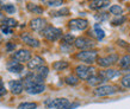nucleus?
Returning a JSON list of instances; mask_svg holds the SVG:
<instances>
[{"instance_id": "17", "label": "nucleus", "mask_w": 130, "mask_h": 109, "mask_svg": "<svg viewBox=\"0 0 130 109\" xmlns=\"http://www.w3.org/2000/svg\"><path fill=\"white\" fill-rule=\"evenodd\" d=\"M105 82V79L100 76V75H92L88 79H87V83L92 87H99L102 86L103 83Z\"/></svg>"}, {"instance_id": "27", "label": "nucleus", "mask_w": 130, "mask_h": 109, "mask_svg": "<svg viewBox=\"0 0 130 109\" xmlns=\"http://www.w3.org/2000/svg\"><path fill=\"white\" fill-rule=\"evenodd\" d=\"M48 72H49V69H48L45 65H42L41 68H38L37 69V72H36V75H38L41 78H45L47 77V75H48Z\"/></svg>"}, {"instance_id": "6", "label": "nucleus", "mask_w": 130, "mask_h": 109, "mask_svg": "<svg viewBox=\"0 0 130 109\" xmlns=\"http://www.w3.org/2000/svg\"><path fill=\"white\" fill-rule=\"evenodd\" d=\"M75 75L79 79H88V78L94 75V69L88 65H78L75 68Z\"/></svg>"}, {"instance_id": "11", "label": "nucleus", "mask_w": 130, "mask_h": 109, "mask_svg": "<svg viewBox=\"0 0 130 109\" xmlns=\"http://www.w3.org/2000/svg\"><path fill=\"white\" fill-rule=\"evenodd\" d=\"M47 26V20L43 18H35L30 21V27L36 32H42Z\"/></svg>"}, {"instance_id": "15", "label": "nucleus", "mask_w": 130, "mask_h": 109, "mask_svg": "<svg viewBox=\"0 0 130 109\" xmlns=\"http://www.w3.org/2000/svg\"><path fill=\"white\" fill-rule=\"evenodd\" d=\"M110 5V0H92L90 3V7L92 10H103Z\"/></svg>"}, {"instance_id": "26", "label": "nucleus", "mask_w": 130, "mask_h": 109, "mask_svg": "<svg viewBox=\"0 0 130 109\" xmlns=\"http://www.w3.org/2000/svg\"><path fill=\"white\" fill-rule=\"evenodd\" d=\"M64 82L67 83L68 86H76L79 83V78L76 77V76L71 75V76H67V77L64 78Z\"/></svg>"}, {"instance_id": "23", "label": "nucleus", "mask_w": 130, "mask_h": 109, "mask_svg": "<svg viewBox=\"0 0 130 109\" xmlns=\"http://www.w3.org/2000/svg\"><path fill=\"white\" fill-rule=\"evenodd\" d=\"M42 3L50 7H57L63 4V0H42Z\"/></svg>"}, {"instance_id": "10", "label": "nucleus", "mask_w": 130, "mask_h": 109, "mask_svg": "<svg viewBox=\"0 0 130 109\" xmlns=\"http://www.w3.org/2000/svg\"><path fill=\"white\" fill-rule=\"evenodd\" d=\"M13 58L16 59L17 62L19 63H25L29 62L30 58H31V52L29 50H25V49H22V50H18L14 52L13 54Z\"/></svg>"}, {"instance_id": "37", "label": "nucleus", "mask_w": 130, "mask_h": 109, "mask_svg": "<svg viewBox=\"0 0 130 109\" xmlns=\"http://www.w3.org/2000/svg\"><path fill=\"white\" fill-rule=\"evenodd\" d=\"M14 47H16V45H14V44H10V43L7 44V50H13Z\"/></svg>"}, {"instance_id": "2", "label": "nucleus", "mask_w": 130, "mask_h": 109, "mask_svg": "<svg viewBox=\"0 0 130 109\" xmlns=\"http://www.w3.org/2000/svg\"><path fill=\"white\" fill-rule=\"evenodd\" d=\"M44 104H45V107H48V108H50V109H71L74 105H78V104H72L71 101L64 97L47 100V101L44 102Z\"/></svg>"}, {"instance_id": "31", "label": "nucleus", "mask_w": 130, "mask_h": 109, "mask_svg": "<svg viewBox=\"0 0 130 109\" xmlns=\"http://www.w3.org/2000/svg\"><path fill=\"white\" fill-rule=\"evenodd\" d=\"M68 13H69V10L68 8H62V10H60V11H54V12H51L50 14L53 17H61V16H67Z\"/></svg>"}, {"instance_id": "19", "label": "nucleus", "mask_w": 130, "mask_h": 109, "mask_svg": "<svg viewBox=\"0 0 130 109\" xmlns=\"http://www.w3.org/2000/svg\"><path fill=\"white\" fill-rule=\"evenodd\" d=\"M68 65H69V64H68V62H66V61H57V62H55L53 64V68H54L56 71H62V70H64V69H67Z\"/></svg>"}, {"instance_id": "3", "label": "nucleus", "mask_w": 130, "mask_h": 109, "mask_svg": "<svg viewBox=\"0 0 130 109\" xmlns=\"http://www.w3.org/2000/svg\"><path fill=\"white\" fill-rule=\"evenodd\" d=\"M75 57L79 61H81V62L86 63V64H93L98 59V51L93 50V49H91V50H83L81 52L76 53Z\"/></svg>"}, {"instance_id": "28", "label": "nucleus", "mask_w": 130, "mask_h": 109, "mask_svg": "<svg viewBox=\"0 0 130 109\" xmlns=\"http://www.w3.org/2000/svg\"><path fill=\"white\" fill-rule=\"evenodd\" d=\"M74 36L72 35H63L62 36V44H64V45H72V44L74 43Z\"/></svg>"}, {"instance_id": "34", "label": "nucleus", "mask_w": 130, "mask_h": 109, "mask_svg": "<svg viewBox=\"0 0 130 109\" xmlns=\"http://www.w3.org/2000/svg\"><path fill=\"white\" fill-rule=\"evenodd\" d=\"M5 94H6V89H5V87H4V83H3V81L0 79V97H3Z\"/></svg>"}, {"instance_id": "29", "label": "nucleus", "mask_w": 130, "mask_h": 109, "mask_svg": "<svg viewBox=\"0 0 130 109\" xmlns=\"http://www.w3.org/2000/svg\"><path fill=\"white\" fill-rule=\"evenodd\" d=\"M121 84L126 89H130V74L124 75L121 79Z\"/></svg>"}, {"instance_id": "30", "label": "nucleus", "mask_w": 130, "mask_h": 109, "mask_svg": "<svg viewBox=\"0 0 130 109\" xmlns=\"http://www.w3.org/2000/svg\"><path fill=\"white\" fill-rule=\"evenodd\" d=\"M94 31H95V36H97V39H103L104 37H105V32H104V30H102L100 27H99L98 24H95L94 26Z\"/></svg>"}, {"instance_id": "22", "label": "nucleus", "mask_w": 130, "mask_h": 109, "mask_svg": "<svg viewBox=\"0 0 130 109\" xmlns=\"http://www.w3.org/2000/svg\"><path fill=\"white\" fill-rule=\"evenodd\" d=\"M17 20L13 19V18H5L3 21H1V26H6V27H14L17 26Z\"/></svg>"}, {"instance_id": "32", "label": "nucleus", "mask_w": 130, "mask_h": 109, "mask_svg": "<svg viewBox=\"0 0 130 109\" xmlns=\"http://www.w3.org/2000/svg\"><path fill=\"white\" fill-rule=\"evenodd\" d=\"M125 20H126V18L124 16H116V18L112 20V25H115V26H117V25H122Z\"/></svg>"}, {"instance_id": "21", "label": "nucleus", "mask_w": 130, "mask_h": 109, "mask_svg": "<svg viewBox=\"0 0 130 109\" xmlns=\"http://www.w3.org/2000/svg\"><path fill=\"white\" fill-rule=\"evenodd\" d=\"M119 66L123 68V69H126V68H130V54H125L123 56L122 58L119 59Z\"/></svg>"}, {"instance_id": "33", "label": "nucleus", "mask_w": 130, "mask_h": 109, "mask_svg": "<svg viewBox=\"0 0 130 109\" xmlns=\"http://www.w3.org/2000/svg\"><path fill=\"white\" fill-rule=\"evenodd\" d=\"M3 8H4L7 13H13V12L16 11V7H14L13 5H10V4H8V5H4V6H3Z\"/></svg>"}, {"instance_id": "13", "label": "nucleus", "mask_w": 130, "mask_h": 109, "mask_svg": "<svg viewBox=\"0 0 130 109\" xmlns=\"http://www.w3.org/2000/svg\"><path fill=\"white\" fill-rule=\"evenodd\" d=\"M42 65H44V59L40 56H35L30 58V61L28 62V68L31 70H37L38 68H41Z\"/></svg>"}, {"instance_id": "8", "label": "nucleus", "mask_w": 130, "mask_h": 109, "mask_svg": "<svg viewBox=\"0 0 130 109\" xmlns=\"http://www.w3.org/2000/svg\"><path fill=\"white\" fill-rule=\"evenodd\" d=\"M74 45L80 50H91L92 47H94L95 43L90 38L86 37H79L74 40Z\"/></svg>"}, {"instance_id": "5", "label": "nucleus", "mask_w": 130, "mask_h": 109, "mask_svg": "<svg viewBox=\"0 0 130 109\" xmlns=\"http://www.w3.org/2000/svg\"><path fill=\"white\" fill-rule=\"evenodd\" d=\"M42 35L49 42H56L60 37H62V30L54 26H47L42 31Z\"/></svg>"}, {"instance_id": "12", "label": "nucleus", "mask_w": 130, "mask_h": 109, "mask_svg": "<svg viewBox=\"0 0 130 109\" xmlns=\"http://www.w3.org/2000/svg\"><path fill=\"white\" fill-rule=\"evenodd\" d=\"M8 87H10L11 93L14 94V95H19V94L23 93V90H24L23 81H19V79H13V81H11L8 83Z\"/></svg>"}, {"instance_id": "24", "label": "nucleus", "mask_w": 130, "mask_h": 109, "mask_svg": "<svg viewBox=\"0 0 130 109\" xmlns=\"http://www.w3.org/2000/svg\"><path fill=\"white\" fill-rule=\"evenodd\" d=\"M110 13L115 14V16H122L123 13V7L119 5H112L110 7Z\"/></svg>"}, {"instance_id": "9", "label": "nucleus", "mask_w": 130, "mask_h": 109, "mask_svg": "<svg viewBox=\"0 0 130 109\" xmlns=\"http://www.w3.org/2000/svg\"><path fill=\"white\" fill-rule=\"evenodd\" d=\"M68 26H69L71 30H74V31H84L88 27V21L86 19L75 18V19H72L68 23Z\"/></svg>"}, {"instance_id": "16", "label": "nucleus", "mask_w": 130, "mask_h": 109, "mask_svg": "<svg viewBox=\"0 0 130 109\" xmlns=\"http://www.w3.org/2000/svg\"><path fill=\"white\" fill-rule=\"evenodd\" d=\"M22 39H23V42L26 44V45H29V46H31V47H38L41 45L40 40H37L36 38L31 37V36L28 35V33H25V35L22 36Z\"/></svg>"}, {"instance_id": "4", "label": "nucleus", "mask_w": 130, "mask_h": 109, "mask_svg": "<svg viewBox=\"0 0 130 109\" xmlns=\"http://www.w3.org/2000/svg\"><path fill=\"white\" fill-rule=\"evenodd\" d=\"M119 89L118 87L113 86V84H105V86H99L93 90V94L98 97H104V96H111L118 93Z\"/></svg>"}, {"instance_id": "18", "label": "nucleus", "mask_w": 130, "mask_h": 109, "mask_svg": "<svg viewBox=\"0 0 130 109\" xmlns=\"http://www.w3.org/2000/svg\"><path fill=\"white\" fill-rule=\"evenodd\" d=\"M7 70L10 71V72H14V74H19V72H22L23 71V64L19 62H10L7 64Z\"/></svg>"}, {"instance_id": "35", "label": "nucleus", "mask_w": 130, "mask_h": 109, "mask_svg": "<svg viewBox=\"0 0 130 109\" xmlns=\"http://www.w3.org/2000/svg\"><path fill=\"white\" fill-rule=\"evenodd\" d=\"M100 16H95V18H98V19L100 20H107V18H109V13H99Z\"/></svg>"}, {"instance_id": "14", "label": "nucleus", "mask_w": 130, "mask_h": 109, "mask_svg": "<svg viewBox=\"0 0 130 109\" xmlns=\"http://www.w3.org/2000/svg\"><path fill=\"white\" fill-rule=\"evenodd\" d=\"M99 75H100L105 81H107V79H112V78L119 77V76H121V71L115 70V69H106V70H104V71H100Z\"/></svg>"}, {"instance_id": "1", "label": "nucleus", "mask_w": 130, "mask_h": 109, "mask_svg": "<svg viewBox=\"0 0 130 109\" xmlns=\"http://www.w3.org/2000/svg\"><path fill=\"white\" fill-rule=\"evenodd\" d=\"M43 81L44 79L41 78L38 75H36V74L29 75L23 82L24 89L30 95H37V94L43 93L44 90H45V86H44Z\"/></svg>"}, {"instance_id": "36", "label": "nucleus", "mask_w": 130, "mask_h": 109, "mask_svg": "<svg viewBox=\"0 0 130 109\" xmlns=\"http://www.w3.org/2000/svg\"><path fill=\"white\" fill-rule=\"evenodd\" d=\"M1 30H3V32H4V33H7V35L12 32L11 29H10V27H6V26H1Z\"/></svg>"}, {"instance_id": "25", "label": "nucleus", "mask_w": 130, "mask_h": 109, "mask_svg": "<svg viewBox=\"0 0 130 109\" xmlns=\"http://www.w3.org/2000/svg\"><path fill=\"white\" fill-rule=\"evenodd\" d=\"M37 108V103L35 102H24L18 105V109H36Z\"/></svg>"}, {"instance_id": "20", "label": "nucleus", "mask_w": 130, "mask_h": 109, "mask_svg": "<svg viewBox=\"0 0 130 109\" xmlns=\"http://www.w3.org/2000/svg\"><path fill=\"white\" fill-rule=\"evenodd\" d=\"M26 7L30 12L32 13H35V14H41V13H43V8L41 7L40 5H36V4H28L26 5Z\"/></svg>"}, {"instance_id": "7", "label": "nucleus", "mask_w": 130, "mask_h": 109, "mask_svg": "<svg viewBox=\"0 0 130 109\" xmlns=\"http://www.w3.org/2000/svg\"><path fill=\"white\" fill-rule=\"evenodd\" d=\"M118 54L117 53H111L109 56H105V57H102V58L97 59V63H98L99 66L102 68H109V66H112L113 64L118 62Z\"/></svg>"}]
</instances>
